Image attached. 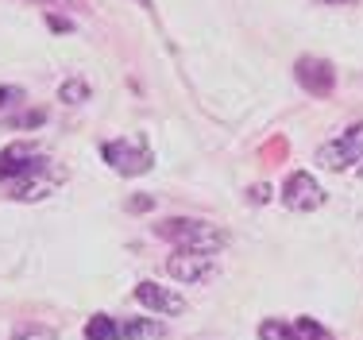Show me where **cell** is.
Segmentation results:
<instances>
[{
	"mask_svg": "<svg viewBox=\"0 0 363 340\" xmlns=\"http://www.w3.org/2000/svg\"><path fill=\"white\" fill-rule=\"evenodd\" d=\"M155 236L170 240L178 251H209V256L228 243V232L209 221H197V216H170V221L155 224Z\"/></svg>",
	"mask_w": 363,
	"mask_h": 340,
	"instance_id": "obj_1",
	"label": "cell"
},
{
	"mask_svg": "<svg viewBox=\"0 0 363 340\" xmlns=\"http://www.w3.org/2000/svg\"><path fill=\"white\" fill-rule=\"evenodd\" d=\"M101 155H105V163L116 174H128V178H135V174H147L155 167V155L151 147H147V139H108L105 147H101Z\"/></svg>",
	"mask_w": 363,
	"mask_h": 340,
	"instance_id": "obj_2",
	"label": "cell"
},
{
	"mask_svg": "<svg viewBox=\"0 0 363 340\" xmlns=\"http://www.w3.org/2000/svg\"><path fill=\"white\" fill-rule=\"evenodd\" d=\"M47 167V155L35 143H8L0 151V178L4 182H23V178H35V174Z\"/></svg>",
	"mask_w": 363,
	"mask_h": 340,
	"instance_id": "obj_3",
	"label": "cell"
},
{
	"mask_svg": "<svg viewBox=\"0 0 363 340\" xmlns=\"http://www.w3.org/2000/svg\"><path fill=\"white\" fill-rule=\"evenodd\" d=\"M359 155H363V124H352L344 136L328 139L321 151H317V163L325 170H344L352 163H359Z\"/></svg>",
	"mask_w": 363,
	"mask_h": 340,
	"instance_id": "obj_4",
	"label": "cell"
},
{
	"mask_svg": "<svg viewBox=\"0 0 363 340\" xmlns=\"http://www.w3.org/2000/svg\"><path fill=\"white\" fill-rule=\"evenodd\" d=\"M282 205L294 209V213H313V209L325 205V190L313 182V174L294 170L286 182H282Z\"/></svg>",
	"mask_w": 363,
	"mask_h": 340,
	"instance_id": "obj_5",
	"label": "cell"
},
{
	"mask_svg": "<svg viewBox=\"0 0 363 340\" xmlns=\"http://www.w3.org/2000/svg\"><path fill=\"white\" fill-rule=\"evenodd\" d=\"M167 271H170V278H178V283H186V286H201L217 275V259H213L209 251H174Z\"/></svg>",
	"mask_w": 363,
	"mask_h": 340,
	"instance_id": "obj_6",
	"label": "cell"
},
{
	"mask_svg": "<svg viewBox=\"0 0 363 340\" xmlns=\"http://www.w3.org/2000/svg\"><path fill=\"white\" fill-rule=\"evenodd\" d=\"M294 77H298V85L306 93H313V97H328V93H333V85H336V70L328 66L325 58H313V55L298 58Z\"/></svg>",
	"mask_w": 363,
	"mask_h": 340,
	"instance_id": "obj_7",
	"label": "cell"
},
{
	"mask_svg": "<svg viewBox=\"0 0 363 340\" xmlns=\"http://www.w3.org/2000/svg\"><path fill=\"white\" fill-rule=\"evenodd\" d=\"M135 298H140L147 309L162 313V317H178V313H186V298L174 294V290H167V286H159V283H140L135 286Z\"/></svg>",
	"mask_w": 363,
	"mask_h": 340,
	"instance_id": "obj_8",
	"label": "cell"
},
{
	"mask_svg": "<svg viewBox=\"0 0 363 340\" xmlns=\"http://www.w3.org/2000/svg\"><path fill=\"white\" fill-rule=\"evenodd\" d=\"M120 336L124 340H162L167 329L159 321H147V317H132V321H120Z\"/></svg>",
	"mask_w": 363,
	"mask_h": 340,
	"instance_id": "obj_9",
	"label": "cell"
},
{
	"mask_svg": "<svg viewBox=\"0 0 363 340\" xmlns=\"http://www.w3.org/2000/svg\"><path fill=\"white\" fill-rule=\"evenodd\" d=\"M55 190V182H43V178H23V182H12V197L16 202H43V197Z\"/></svg>",
	"mask_w": 363,
	"mask_h": 340,
	"instance_id": "obj_10",
	"label": "cell"
},
{
	"mask_svg": "<svg viewBox=\"0 0 363 340\" xmlns=\"http://www.w3.org/2000/svg\"><path fill=\"white\" fill-rule=\"evenodd\" d=\"M85 340H120V321L105 317V313L89 317V325H85Z\"/></svg>",
	"mask_w": 363,
	"mask_h": 340,
	"instance_id": "obj_11",
	"label": "cell"
},
{
	"mask_svg": "<svg viewBox=\"0 0 363 340\" xmlns=\"http://www.w3.org/2000/svg\"><path fill=\"white\" fill-rule=\"evenodd\" d=\"M290 340H333V333H328L321 321H313V317H298L290 325Z\"/></svg>",
	"mask_w": 363,
	"mask_h": 340,
	"instance_id": "obj_12",
	"label": "cell"
},
{
	"mask_svg": "<svg viewBox=\"0 0 363 340\" xmlns=\"http://www.w3.org/2000/svg\"><path fill=\"white\" fill-rule=\"evenodd\" d=\"M12 340H58V336H55V329H50V325L20 321V325H16V333H12Z\"/></svg>",
	"mask_w": 363,
	"mask_h": 340,
	"instance_id": "obj_13",
	"label": "cell"
},
{
	"mask_svg": "<svg viewBox=\"0 0 363 340\" xmlns=\"http://www.w3.org/2000/svg\"><path fill=\"white\" fill-rule=\"evenodd\" d=\"M259 340H290V325H282V321L267 317L263 325H259Z\"/></svg>",
	"mask_w": 363,
	"mask_h": 340,
	"instance_id": "obj_14",
	"label": "cell"
},
{
	"mask_svg": "<svg viewBox=\"0 0 363 340\" xmlns=\"http://www.w3.org/2000/svg\"><path fill=\"white\" fill-rule=\"evenodd\" d=\"M58 97L70 101V104H82V101H89V85L85 82H66L62 89H58Z\"/></svg>",
	"mask_w": 363,
	"mask_h": 340,
	"instance_id": "obj_15",
	"label": "cell"
},
{
	"mask_svg": "<svg viewBox=\"0 0 363 340\" xmlns=\"http://www.w3.org/2000/svg\"><path fill=\"white\" fill-rule=\"evenodd\" d=\"M43 120H47V112H43V109H31V112H23V116H16L12 128H39Z\"/></svg>",
	"mask_w": 363,
	"mask_h": 340,
	"instance_id": "obj_16",
	"label": "cell"
},
{
	"mask_svg": "<svg viewBox=\"0 0 363 340\" xmlns=\"http://www.w3.org/2000/svg\"><path fill=\"white\" fill-rule=\"evenodd\" d=\"M23 101V89L20 85H0V109H12V104Z\"/></svg>",
	"mask_w": 363,
	"mask_h": 340,
	"instance_id": "obj_17",
	"label": "cell"
},
{
	"mask_svg": "<svg viewBox=\"0 0 363 340\" xmlns=\"http://www.w3.org/2000/svg\"><path fill=\"white\" fill-rule=\"evenodd\" d=\"M23 4H39V8H85V0H23Z\"/></svg>",
	"mask_w": 363,
	"mask_h": 340,
	"instance_id": "obj_18",
	"label": "cell"
},
{
	"mask_svg": "<svg viewBox=\"0 0 363 340\" xmlns=\"http://www.w3.org/2000/svg\"><path fill=\"white\" fill-rule=\"evenodd\" d=\"M155 202L147 194H140V197H132V202H128V209H132V213H143V209H151Z\"/></svg>",
	"mask_w": 363,
	"mask_h": 340,
	"instance_id": "obj_19",
	"label": "cell"
},
{
	"mask_svg": "<svg viewBox=\"0 0 363 340\" xmlns=\"http://www.w3.org/2000/svg\"><path fill=\"white\" fill-rule=\"evenodd\" d=\"M267 194H271V190H267V186H255V190H252V194H247V197H252V202H267Z\"/></svg>",
	"mask_w": 363,
	"mask_h": 340,
	"instance_id": "obj_20",
	"label": "cell"
},
{
	"mask_svg": "<svg viewBox=\"0 0 363 340\" xmlns=\"http://www.w3.org/2000/svg\"><path fill=\"white\" fill-rule=\"evenodd\" d=\"M50 28H55V31H70V23H66V20H58V16H50Z\"/></svg>",
	"mask_w": 363,
	"mask_h": 340,
	"instance_id": "obj_21",
	"label": "cell"
},
{
	"mask_svg": "<svg viewBox=\"0 0 363 340\" xmlns=\"http://www.w3.org/2000/svg\"><path fill=\"white\" fill-rule=\"evenodd\" d=\"M135 4H140V8H143L147 16H155V0H135Z\"/></svg>",
	"mask_w": 363,
	"mask_h": 340,
	"instance_id": "obj_22",
	"label": "cell"
},
{
	"mask_svg": "<svg viewBox=\"0 0 363 340\" xmlns=\"http://www.w3.org/2000/svg\"><path fill=\"white\" fill-rule=\"evenodd\" d=\"M321 4H363V0H321Z\"/></svg>",
	"mask_w": 363,
	"mask_h": 340,
	"instance_id": "obj_23",
	"label": "cell"
}]
</instances>
